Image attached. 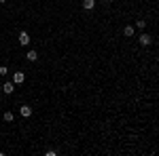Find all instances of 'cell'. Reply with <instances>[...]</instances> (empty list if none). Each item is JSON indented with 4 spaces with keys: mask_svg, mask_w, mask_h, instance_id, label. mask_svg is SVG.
<instances>
[{
    "mask_svg": "<svg viewBox=\"0 0 159 156\" xmlns=\"http://www.w3.org/2000/svg\"><path fill=\"white\" fill-rule=\"evenodd\" d=\"M138 42H140V47H148V44H153V36L151 34H140V38H138Z\"/></svg>",
    "mask_w": 159,
    "mask_h": 156,
    "instance_id": "cell-1",
    "label": "cell"
},
{
    "mask_svg": "<svg viewBox=\"0 0 159 156\" xmlns=\"http://www.w3.org/2000/svg\"><path fill=\"white\" fill-rule=\"evenodd\" d=\"M17 42H19V47H28V44H30V42H32V40H30V34H28V32H19V40H17Z\"/></svg>",
    "mask_w": 159,
    "mask_h": 156,
    "instance_id": "cell-2",
    "label": "cell"
},
{
    "mask_svg": "<svg viewBox=\"0 0 159 156\" xmlns=\"http://www.w3.org/2000/svg\"><path fill=\"white\" fill-rule=\"evenodd\" d=\"M81 6H83L85 11H93V9L98 6V2H96V0H83V2H81Z\"/></svg>",
    "mask_w": 159,
    "mask_h": 156,
    "instance_id": "cell-3",
    "label": "cell"
},
{
    "mask_svg": "<svg viewBox=\"0 0 159 156\" xmlns=\"http://www.w3.org/2000/svg\"><path fill=\"white\" fill-rule=\"evenodd\" d=\"M32 112H34V110L30 108V106H28V103H24V106H21V108H19V114H21V116H24V118H30V116H32Z\"/></svg>",
    "mask_w": 159,
    "mask_h": 156,
    "instance_id": "cell-4",
    "label": "cell"
},
{
    "mask_svg": "<svg viewBox=\"0 0 159 156\" xmlns=\"http://www.w3.org/2000/svg\"><path fill=\"white\" fill-rule=\"evenodd\" d=\"M13 82L15 84H24L25 82V74L24 72H15L13 74Z\"/></svg>",
    "mask_w": 159,
    "mask_h": 156,
    "instance_id": "cell-5",
    "label": "cell"
},
{
    "mask_svg": "<svg viewBox=\"0 0 159 156\" xmlns=\"http://www.w3.org/2000/svg\"><path fill=\"white\" fill-rule=\"evenodd\" d=\"M2 91H4L7 95H13V93H15V82H4L2 84Z\"/></svg>",
    "mask_w": 159,
    "mask_h": 156,
    "instance_id": "cell-6",
    "label": "cell"
},
{
    "mask_svg": "<svg viewBox=\"0 0 159 156\" xmlns=\"http://www.w3.org/2000/svg\"><path fill=\"white\" fill-rule=\"evenodd\" d=\"M134 32H136V27H134L132 23L123 27V36H125V38H132V36H134Z\"/></svg>",
    "mask_w": 159,
    "mask_h": 156,
    "instance_id": "cell-7",
    "label": "cell"
},
{
    "mask_svg": "<svg viewBox=\"0 0 159 156\" xmlns=\"http://www.w3.org/2000/svg\"><path fill=\"white\" fill-rule=\"evenodd\" d=\"M36 59H38V53H36V51H28V53H25V61L34 63Z\"/></svg>",
    "mask_w": 159,
    "mask_h": 156,
    "instance_id": "cell-8",
    "label": "cell"
},
{
    "mask_svg": "<svg viewBox=\"0 0 159 156\" xmlns=\"http://www.w3.org/2000/svg\"><path fill=\"white\" fill-rule=\"evenodd\" d=\"M2 118H4V122H13V120H15V114L9 110V112H4V116H2Z\"/></svg>",
    "mask_w": 159,
    "mask_h": 156,
    "instance_id": "cell-9",
    "label": "cell"
},
{
    "mask_svg": "<svg viewBox=\"0 0 159 156\" xmlns=\"http://www.w3.org/2000/svg\"><path fill=\"white\" fill-rule=\"evenodd\" d=\"M134 27H138V30H144V27H147V21H144V19H136Z\"/></svg>",
    "mask_w": 159,
    "mask_h": 156,
    "instance_id": "cell-10",
    "label": "cell"
},
{
    "mask_svg": "<svg viewBox=\"0 0 159 156\" xmlns=\"http://www.w3.org/2000/svg\"><path fill=\"white\" fill-rule=\"evenodd\" d=\"M9 74V68L7 65H0V76H7Z\"/></svg>",
    "mask_w": 159,
    "mask_h": 156,
    "instance_id": "cell-11",
    "label": "cell"
},
{
    "mask_svg": "<svg viewBox=\"0 0 159 156\" xmlns=\"http://www.w3.org/2000/svg\"><path fill=\"white\" fill-rule=\"evenodd\" d=\"M57 154V150H47V152H45V156H55Z\"/></svg>",
    "mask_w": 159,
    "mask_h": 156,
    "instance_id": "cell-12",
    "label": "cell"
},
{
    "mask_svg": "<svg viewBox=\"0 0 159 156\" xmlns=\"http://www.w3.org/2000/svg\"><path fill=\"white\" fill-rule=\"evenodd\" d=\"M4 2H7V0H0V4H4Z\"/></svg>",
    "mask_w": 159,
    "mask_h": 156,
    "instance_id": "cell-13",
    "label": "cell"
},
{
    "mask_svg": "<svg viewBox=\"0 0 159 156\" xmlns=\"http://www.w3.org/2000/svg\"><path fill=\"white\" fill-rule=\"evenodd\" d=\"M106 2H112V0H106Z\"/></svg>",
    "mask_w": 159,
    "mask_h": 156,
    "instance_id": "cell-14",
    "label": "cell"
}]
</instances>
